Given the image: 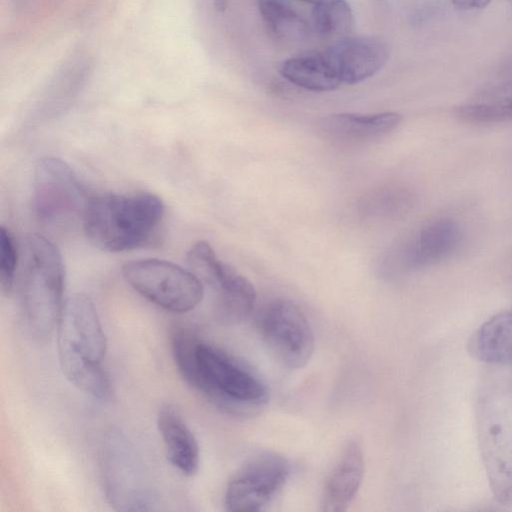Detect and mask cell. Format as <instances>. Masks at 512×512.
<instances>
[{
    "instance_id": "6da1fadb",
    "label": "cell",
    "mask_w": 512,
    "mask_h": 512,
    "mask_svg": "<svg viewBox=\"0 0 512 512\" xmlns=\"http://www.w3.org/2000/svg\"><path fill=\"white\" fill-rule=\"evenodd\" d=\"M170 340L180 375L206 398L233 411L267 402L269 392L258 375L226 351L202 341L187 326H175Z\"/></svg>"
},
{
    "instance_id": "7a4b0ae2",
    "label": "cell",
    "mask_w": 512,
    "mask_h": 512,
    "mask_svg": "<svg viewBox=\"0 0 512 512\" xmlns=\"http://www.w3.org/2000/svg\"><path fill=\"white\" fill-rule=\"evenodd\" d=\"M475 423L493 495L512 502V367L486 365L477 386Z\"/></svg>"
},
{
    "instance_id": "3957f363",
    "label": "cell",
    "mask_w": 512,
    "mask_h": 512,
    "mask_svg": "<svg viewBox=\"0 0 512 512\" xmlns=\"http://www.w3.org/2000/svg\"><path fill=\"white\" fill-rule=\"evenodd\" d=\"M56 329L57 355L66 379L94 398L110 399L113 389L103 367L107 340L91 298L78 293L66 299Z\"/></svg>"
},
{
    "instance_id": "277c9868",
    "label": "cell",
    "mask_w": 512,
    "mask_h": 512,
    "mask_svg": "<svg viewBox=\"0 0 512 512\" xmlns=\"http://www.w3.org/2000/svg\"><path fill=\"white\" fill-rule=\"evenodd\" d=\"M163 216L164 203L151 192L103 193L89 198L81 221L95 247L122 252L149 242Z\"/></svg>"
},
{
    "instance_id": "5b68a950",
    "label": "cell",
    "mask_w": 512,
    "mask_h": 512,
    "mask_svg": "<svg viewBox=\"0 0 512 512\" xmlns=\"http://www.w3.org/2000/svg\"><path fill=\"white\" fill-rule=\"evenodd\" d=\"M17 275L26 327L35 339L45 340L57 327L66 302L60 251L41 234L26 235L20 247Z\"/></svg>"
},
{
    "instance_id": "8992f818",
    "label": "cell",
    "mask_w": 512,
    "mask_h": 512,
    "mask_svg": "<svg viewBox=\"0 0 512 512\" xmlns=\"http://www.w3.org/2000/svg\"><path fill=\"white\" fill-rule=\"evenodd\" d=\"M100 473L104 495L116 511L154 510L156 489L150 471L132 442L118 429L103 435Z\"/></svg>"
},
{
    "instance_id": "52a82bcc",
    "label": "cell",
    "mask_w": 512,
    "mask_h": 512,
    "mask_svg": "<svg viewBox=\"0 0 512 512\" xmlns=\"http://www.w3.org/2000/svg\"><path fill=\"white\" fill-rule=\"evenodd\" d=\"M125 281L142 297L173 313H186L204 297L202 281L189 268L162 259H138L122 267Z\"/></svg>"
},
{
    "instance_id": "ba28073f",
    "label": "cell",
    "mask_w": 512,
    "mask_h": 512,
    "mask_svg": "<svg viewBox=\"0 0 512 512\" xmlns=\"http://www.w3.org/2000/svg\"><path fill=\"white\" fill-rule=\"evenodd\" d=\"M87 191L73 169L61 159L44 157L34 168L32 206L37 220L48 227L83 217Z\"/></svg>"
},
{
    "instance_id": "9c48e42d",
    "label": "cell",
    "mask_w": 512,
    "mask_h": 512,
    "mask_svg": "<svg viewBox=\"0 0 512 512\" xmlns=\"http://www.w3.org/2000/svg\"><path fill=\"white\" fill-rule=\"evenodd\" d=\"M189 269L217 294L219 319L229 323L246 320L253 311L257 293L252 283L233 267L220 260L204 240L194 243L186 254Z\"/></svg>"
},
{
    "instance_id": "30bf717a",
    "label": "cell",
    "mask_w": 512,
    "mask_h": 512,
    "mask_svg": "<svg viewBox=\"0 0 512 512\" xmlns=\"http://www.w3.org/2000/svg\"><path fill=\"white\" fill-rule=\"evenodd\" d=\"M260 332L268 350L282 366L302 368L313 355L312 326L302 310L289 300L277 299L266 307Z\"/></svg>"
},
{
    "instance_id": "8fae6325",
    "label": "cell",
    "mask_w": 512,
    "mask_h": 512,
    "mask_svg": "<svg viewBox=\"0 0 512 512\" xmlns=\"http://www.w3.org/2000/svg\"><path fill=\"white\" fill-rule=\"evenodd\" d=\"M290 465L282 455L264 451L249 458L227 484L224 505L231 512H256L283 487Z\"/></svg>"
},
{
    "instance_id": "7c38bea8",
    "label": "cell",
    "mask_w": 512,
    "mask_h": 512,
    "mask_svg": "<svg viewBox=\"0 0 512 512\" xmlns=\"http://www.w3.org/2000/svg\"><path fill=\"white\" fill-rule=\"evenodd\" d=\"M341 75L343 84L354 85L378 73L386 64L387 45L374 37H350L327 47Z\"/></svg>"
},
{
    "instance_id": "4fadbf2b",
    "label": "cell",
    "mask_w": 512,
    "mask_h": 512,
    "mask_svg": "<svg viewBox=\"0 0 512 512\" xmlns=\"http://www.w3.org/2000/svg\"><path fill=\"white\" fill-rule=\"evenodd\" d=\"M401 120L396 112L337 113L321 118L317 127L325 138L352 144L380 139L396 129Z\"/></svg>"
},
{
    "instance_id": "5bb4252c",
    "label": "cell",
    "mask_w": 512,
    "mask_h": 512,
    "mask_svg": "<svg viewBox=\"0 0 512 512\" xmlns=\"http://www.w3.org/2000/svg\"><path fill=\"white\" fill-rule=\"evenodd\" d=\"M365 459L358 441H349L329 474L322 493L321 509L345 511L357 495L364 478Z\"/></svg>"
},
{
    "instance_id": "9a60e30c",
    "label": "cell",
    "mask_w": 512,
    "mask_h": 512,
    "mask_svg": "<svg viewBox=\"0 0 512 512\" xmlns=\"http://www.w3.org/2000/svg\"><path fill=\"white\" fill-rule=\"evenodd\" d=\"M462 240L457 223L439 219L423 227L403 252L404 263L410 268H423L450 257Z\"/></svg>"
},
{
    "instance_id": "2e32d148",
    "label": "cell",
    "mask_w": 512,
    "mask_h": 512,
    "mask_svg": "<svg viewBox=\"0 0 512 512\" xmlns=\"http://www.w3.org/2000/svg\"><path fill=\"white\" fill-rule=\"evenodd\" d=\"M157 427L171 465L185 476L197 473L199 445L182 414L172 405L160 408Z\"/></svg>"
},
{
    "instance_id": "e0dca14e",
    "label": "cell",
    "mask_w": 512,
    "mask_h": 512,
    "mask_svg": "<svg viewBox=\"0 0 512 512\" xmlns=\"http://www.w3.org/2000/svg\"><path fill=\"white\" fill-rule=\"evenodd\" d=\"M91 62L86 54H72L51 76L37 101V112L55 115L62 112L78 95L90 73Z\"/></svg>"
},
{
    "instance_id": "ac0fdd59",
    "label": "cell",
    "mask_w": 512,
    "mask_h": 512,
    "mask_svg": "<svg viewBox=\"0 0 512 512\" xmlns=\"http://www.w3.org/2000/svg\"><path fill=\"white\" fill-rule=\"evenodd\" d=\"M280 75L290 83L312 92H328L343 84L339 69L326 48L285 60Z\"/></svg>"
},
{
    "instance_id": "d6986e66",
    "label": "cell",
    "mask_w": 512,
    "mask_h": 512,
    "mask_svg": "<svg viewBox=\"0 0 512 512\" xmlns=\"http://www.w3.org/2000/svg\"><path fill=\"white\" fill-rule=\"evenodd\" d=\"M467 350L486 365L512 367V309L485 321L470 336Z\"/></svg>"
},
{
    "instance_id": "ffe728a7",
    "label": "cell",
    "mask_w": 512,
    "mask_h": 512,
    "mask_svg": "<svg viewBox=\"0 0 512 512\" xmlns=\"http://www.w3.org/2000/svg\"><path fill=\"white\" fill-rule=\"evenodd\" d=\"M257 6L274 37L298 42L310 36L312 26L287 0H257Z\"/></svg>"
},
{
    "instance_id": "44dd1931",
    "label": "cell",
    "mask_w": 512,
    "mask_h": 512,
    "mask_svg": "<svg viewBox=\"0 0 512 512\" xmlns=\"http://www.w3.org/2000/svg\"><path fill=\"white\" fill-rule=\"evenodd\" d=\"M353 13L347 0H322L312 10V28L323 39L334 42L349 36Z\"/></svg>"
},
{
    "instance_id": "7402d4cb",
    "label": "cell",
    "mask_w": 512,
    "mask_h": 512,
    "mask_svg": "<svg viewBox=\"0 0 512 512\" xmlns=\"http://www.w3.org/2000/svg\"><path fill=\"white\" fill-rule=\"evenodd\" d=\"M454 113L462 121L473 124L512 121V95L462 104Z\"/></svg>"
},
{
    "instance_id": "603a6c76",
    "label": "cell",
    "mask_w": 512,
    "mask_h": 512,
    "mask_svg": "<svg viewBox=\"0 0 512 512\" xmlns=\"http://www.w3.org/2000/svg\"><path fill=\"white\" fill-rule=\"evenodd\" d=\"M20 250L15 239L4 226L0 229V283L4 292H10L17 278Z\"/></svg>"
},
{
    "instance_id": "cb8c5ba5",
    "label": "cell",
    "mask_w": 512,
    "mask_h": 512,
    "mask_svg": "<svg viewBox=\"0 0 512 512\" xmlns=\"http://www.w3.org/2000/svg\"><path fill=\"white\" fill-rule=\"evenodd\" d=\"M507 95H512V58L503 64L492 84L484 89L480 97L487 100Z\"/></svg>"
},
{
    "instance_id": "d4e9b609",
    "label": "cell",
    "mask_w": 512,
    "mask_h": 512,
    "mask_svg": "<svg viewBox=\"0 0 512 512\" xmlns=\"http://www.w3.org/2000/svg\"><path fill=\"white\" fill-rule=\"evenodd\" d=\"M403 196L399 192L385 190L380 194L377 193L374 196H370L364 207L369 213L373 214L390 213L403 205L404 201L401 200Z\"/></svg>"
},
{
    "instance_id": "484cf974",
    "label": "cell",
    "mask_w": 512,
    "mask_h": 512,
    "mask_svg": "<svg viewBox=\"0 0 512 512\" xmlns=\"http://www.w3.org/2000/svg\"><path fill=\"white\" fill-rule=\"evenodd\" d=\"M491 0H451L453 5L461 10L481 9L486 7Z\"/></svg>"
},
{
    "instance_id": "4316f807",
    "label": "cell",
    "mask_w": 512,
    "mask_h": 512,
    "mask_svg": "<svg viewBox=\"0 0 512 512\" xmlns=\"http://www.w3.org/2000/svg\"><path fill=\"white\" fill-rule=\"evenodd\" d=\"M17 10H26L36 6L41 0H9Z\"/></svg>"
},
{
    "instance_id": "83f0119b",
    "label": "cell",
    "mask_w": 512,
    "mask_h": 512,
    "mask_svg": "<svg viewBox=\"0 0 512 512\" xmlns=\"http://www.w3.org/2000/svg\"><path fill=\"white\" fill-rule=\"evenodd\" d=\"M309 4H312L313 6L321 2L322 0H300Z\"/></svg>"
}]
</instances>
